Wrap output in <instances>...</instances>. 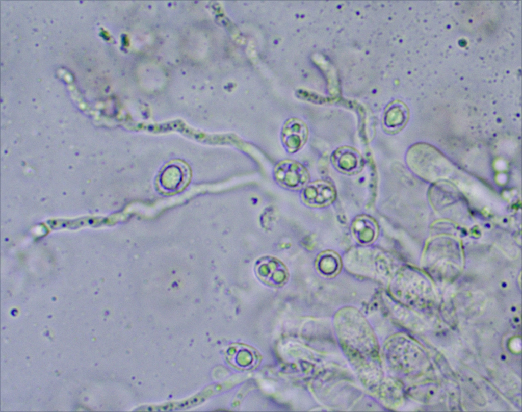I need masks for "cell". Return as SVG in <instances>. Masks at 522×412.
Masks as SVG:
<instances>
[{
    "instance_id": "3",
    "label": "cell",
    "mask_w": 522,
    "mask_h": 412,
    "mask_svg": "<svg viewBox=\"0 0 522 412\" xmlns=\"http://www.w3.org/2000/svg\"><path fill=\"white\" fill-rule=\"evenodd\" d=\"M302 198L306 203L314 206H322L331 202L336 196L333 186L325 181H316L308 183L302 192Z\"/></svg>"
},
{
    "instance_id": "2",
    "label": "cell",
    "mask_w": 522,
    "mask_h": 412,
    "mask_svg": "<svg viewBox=\"0 0 522 412\" xmlns=\"http://www.w3.org/2000/svg\"><path fill=\"white\" fill-rule=\"evenodd\" d=\"M308 135L307 125L301 120L291 119L283 125L281 133L283 146L289 153H295L306 143Z\"/></svg>"
},
{
    "instance_id": "8",
    "label": "cell",
    "mask_w": 522,
    "mask_h": 412,
    "mask_svg": "<svg viewBox=\"0 0 522 412\" xmlns=\"http://www.w3.org/2000/svg\"><path fill=\"white\" fill-rule=\"evenodd\" d=\"M319 268L326 276L336 273L340 268V262L336 255L331 253L323 255L319 261Z\"/></svg>"
},
{
    "instance_id": "5",
    "label": "cell",
    "mask_w": 522,
    "mask_h": 412,
    "mask_svg": "<svg viewBox=\"0 0 522 412\" xmlns=\"http://www.w3.org/2000/svg\"><path fill=\"white\" fill-rule=\"evenodd\" d=\"M166 169L163 173L169 177L162 175L161 177V182L165 189L178 190L185 184L188 176L187 171L184 166L171 165Z\"/></svg>"
},
{
    "instance_id": "6",
    "label": "cell",
    "mask_w": 522,
    "mask_h": 412,
    "mask_svg": "<svg viewBox=\"0 0 522 412\" xmlns=\"http://www.w3.org/2000/svg\"><path fill=\"white\" fill-rule=\"evenodd\" d=\"M353 231L360 242L367 243L374 239L376 229L373 222L369 218H360L353 226Z\"/></svg>"
},
{
    "instance_id": "7",
    "label": "cell",
    "mask_w": 522,
    "mask_h": 412,
    "mask_svg": "<svg viewBox=\"0 0 522 412\" xmlns=\"http://www.w3.org/2000/svg\"><path fill=\"white\" fill-rule=\"evenodd\" d=\"M386 113L383 120L384 128L389 132H395L401 128L405 124L407 115L406 110L402 109L396 113L392 111Z\"/></svg>"
},
{
    "instance_id": "1",
    "label": "cell",
    "mask_w": 522,
    "mask_h": 412,
    "mask_svg": "<svg viewBox=\"0 0 522 412\" xmlns=\"http://www.w3.org/2000/svg\"><path fill=\"white\" fill-rule=\"evenodd\" d=\"M273 176L278 185L293 190L303 189L310 179L307 169L299 162L291 160L279 162L274 168Z\"/></svg>"
},
{
    "instance_id": "4",
    "label": "cell",
    "mask_w": 522,
    "mask_h": 412,
    "mask_svg": "<svg viewBox=\"0 0 522 412\" xmlns=\"http://www.w3.org/2000/svg\"><path fill=\"white\" fill-rule=\"evenodd\" d=\"M332 160L338 170L346 173L357 172L362 166L361 156L350 147H343L336 150L332 156Z\"/></svg>"
}]
</instances>
